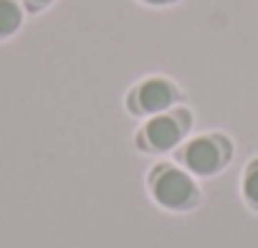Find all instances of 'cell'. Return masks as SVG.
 <instances>
[{"instance_id":"obj_1","label":"cell","mask_w":258,"mask_h":248,"mask_svg":"<svg viewBox=\"0 0 258 248\" xmlns=\"http://www.w3.org/2000/svg\"><path fill=\"white\" fill-rule=\"evenodd\" d=\"M152 193H155L157 203H162L165 208H175V210L192 205L198 198L192 177L182 170H175V167H160L155 172Z\"/></svg>"},{"instance_id":"obj_2","label":"cell","mask_w":258,"mask_h":248,"mask_svg":"<svg viewBox=\"0 0 258 248\" xmlns=\"http://www.w3.org/2000/svg\"><path fill=\"white\" fill-rule=\"evenodd\" d=\"M182 160H185L187 170H192L195 175H213L225 165L228 145L220 137H198L185 147Z\"/></svg>"},{"instance_id":"obj_3","label":"cell","mask_w":258,"mask_h":248,"mask_svg":"<svg viewBox=\"0 0 258 248\" xmlns=\"http://www.w3.org/2000/svg\"><path fill=\"white\" fill-rule=\"evenodd\" d=\"M177 91L170 81L165 79H147L142 81L135 94H132V106L135 111H145V114H162L172 101H175Z\"/></svg>"},{"instance_id":"obj_4","label":"cell","mask_w":258,"mask_h":248,"mask_svg":"<svg viewBox=\"0 0 258 248\" xmlns=\"http://www.w3.org/2000/svg\"><path fill=\"white\" fill-rule=\"evenodd\" d=\"M182 116V114H180ZM177 114H157L147 121V127H145V142L162 152V150H172L182 135H185V119H180Z\"/></svg>"},{"instance_id":"obj_5","label":"cell","mask_w":258,"mask_h":248,"mask_svg":"<svg viewBox=\"0 0 258 248\" xmlns=\"http://www.w3.org/2000/svg\"><path fill=\"white\" fill-rule=\"evenodd\" d=\"M21 8L13 0H0V36H11L21 26Z\"/></svg>"},{"instance_id":"obj_6","label":"cell","mask_w":258,"mask_h":248,"mask_svg":"<svg viewBox=\"0 0 258 248\" xmlns=\"http://www.w3.org/2000/svg\"><path fill=\"white\" fill-rule=\"evenodd\" d=\"M243 193L248 198V203H253L258 208V162H253L245 172V180H243Z\"/></svg>"},{"instance_id":"obj_7","label":"cell","mask_w":258,"mask_h":248,"mask_svg":"<svg viewBox=\"0 0 258 248\" xmlns=\"http://www.w3.org/2000/svg\"><path fill=\"white\" fill-rule=\"evenodd\" d=\"M150 6H170V3H177V0H145Z\"/></svg>"},{"instance_id":"obj_8","label":"cell","mask_w":258,"mask_h":248,"mask_svg":"<svg viewBox=\"0 0 258 248\" xmlns=\"http://www.w3.org/2000/svg\"><path fill=\"white\" fill-rule=\"evenodd\" d=\"M31 6H46V3H51V0H28Z\"/></svg>"}]
</instances>
